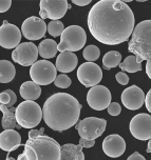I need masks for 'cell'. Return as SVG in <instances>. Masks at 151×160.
Here are the masks:
<instances>
[{"mask_svg": "<svg viewBox=\"0 0 151 160\" xmlns=\"http://www.w3.org/2000/svg\"><path fill=\"white\" fill-rule=\"evenodd\" d=\"M132 10L119 0H101L88 15V28L97 41L108 45L126 42L135 28Z\"/></svg>", "mask_w": 151, "mask_h": 160, "instance_id": "cell-1", "label": "cell"}, {"mask_svg": "<svg viewBox=\"0 0 151 160\" xmlns=\"http://www.w3.org/2000/svg\"><path fill=\"white\" fill-rule=\"evenodd\" d=\"M81 110V104L75 97L56 93L45 100L42 108L44 120L51 130L61 133L77 123Z\"/></svg>", "mask_w": 151, "mask_h": 160, "instance_id": "cell-2", "label": "cell"}, {"mask_svg": "<svg viewBox=\"0 0 151 160\" xmlns=\"http://www.w3.org/2000/svg\"><path fill=\"white\" fill-rule=\"evenodd\" d=\"M23 154L28 160H60L61 147L55 139L41 135L28 139Z\"/></svg>", "mask_w": 151, "mask_h": 160, "instance_id": "cell-3", "label": "cell"}, {"mask_svg": "<svg viewBox=\"0 0 151 160\" xmlns=\"http://www.w3.org/2000/svg\"><path fill=\"white\" fill-rule=\"evenodd\" d=\"M128 51L136 57L138 63L151 58V20H144L135 25Z\"/></svg>", "mask_w": 151, "mask_h": 160, "instance_id": "cell-4", "label": "cell"}, {"mask_svg": "<svg viewBox=\"0 0 151 160\" xmlns=\"http://www.w3.org/2000/svg\"><path fill=\"white\" fill-rule=\"evenodd\" d=\"M87 42V35L85 30L79 25H70L65 28L60 36L58 44V52H77L85 47Z\"/></svg>", "mask_w": 151, "mask_h": 160, "instance_id": "cell-5", "label": "cell"}, {"mask_svg": "<svg viewBox=\"0 0 151 160\" xmlns=\"http://www.w3.org/2000/svg\"><path fill=\"white\" fill-rule=\"evenodd\" d=\"M44 118V112L35 101H23L16 108V119L24 128H34Z\"/></svg>", "mask_w": 151, "mask_h": 160, "instance_id": "cell-6", "label": "cell"}, {"mask_svg": "<svg viewBox=\"0 0 151 160\" xmlns=\"http://www.w3.org/2000/svg\"><path fill=\"white\" fill-rule=\"evenodd\" d=\"M30 77L38 85L51 84L57 77V68L48 60H38L31 67Z\"/></svg>", "mask_w": 151, "mask_h": 160, "instance_id": "cell-7", "label": "cell"}, {"mask_svg": "<svg viewBox=\"0 0 151 160\" xmlns=\"http://www.w3.org/2000/svg\"><path fill=\"white\" fill-rule=\"evenodd\" d=\"M107 127V121L97 117H88L81 120L76 124V130L81 138L95 140L104 134Z\"/></svg>", "mask_w": 151, "mask_h": 160, "instance_id": "cell-8", "label": "cell"}, {"mask_svg": "<svg viewBox=\"0 0 151 160\" xmlns=\"http://www.w3.org/2000/svg\"><path fill=\"white\" fill-rule=\"evenodd\" d=\"M69 5L67 0H41L39 3V15L41 19L59 20L65 15Z\"/></svg>", "mask_w": 151, "mask_h": 160, "instance_id": "cell-9", "label": "cell"}, {"mask_svg": "<svg viewBox=\"0 0 151 160\" xmlns=\"http://www.w3.org/2000/svg\"><path fill=\"white\" fill-rule=\"evenodd\" d=\"M38 55V48L33 42H23L12 52V59L22 67H32L37 62Z\"/></svg>", "mask_w": 151, "mask_h": 160, "instance_id": "cell-10", "label": "cell"}, {"mask_svg": "<svg viewBox=\"0 0 151 160\" xmlns=\"http://www.w3.org/2000/svg\"><path fill=\"white\" fill-rule=\"evenodd\" d=\"M77 78L86 88H93L99 84L102 79V71L94 62L82 63L77 70Z\"/></svg>", "mask_w": 151, "mask_h": 160, "instance_id": "cell-11", "label": "cell"}, {"mask_svg": "<svg viewBox=\"0 0 151 160\" xmlns=\"http://www.w3.org/2000/svg\"><path fill=\"white\" fill-rule=\"evenodd\" d=\"M111 93L104 85L91 88L87 94V102L92 110L102 111L111 104Z\"/></svg>", "mask_w": 151, "mask_h": 160, "instance_id": "cell-12", "label": "cell"}, {"mask_svg": "<svg viewBox=\"0 0 151 160\" xmlns=\"http://www.w3.org/2000/svg\"><path fill=\"white\" fill-rule=\"evenodd\" d=\"M131 135L135 139L150 140L151 139V116L148 114H138L131 119L129 124Z\"/></svg>", "mask_w": 151, "mask_h": 160, "instance_id": "cell-13", "label": "cell"}, {"mask_svg": "<svg viewBox=\"0 0 151 160\" xmlns=\"http://www.w3.org/2000/svg\"><path fill=\"white\" fill-rule=\"evenodd\" d=\"M48 31V24L39 17H29L21 25V33L28 40H39L44 38Z\"/></svg>", "mask_w": 151, "mask_h": 160, "instance_id": "cell-14", "label": "cell"}, {"mask_svg": "<svg viewBox=\"0 0 151 160\" xmlns=\"http://www.w3.org/2000/svg\"><path fill=\"white\" fill-rule=\"evenodd\" d=\"M21 31L16 25L3 21V24L0 28V45L8 50L15 48L20 44Z\"/></svg>", "mask_w": 151, "mask_h": 160, "instance_id": "cell-15", "label": "cell"}, {"mask_svg": "<svg viewBox=\"0 0 151 160\" xmlns=\"http://www.w3.org/2000/svg\"><path fill=\"white\" fill-rule=\"evenodd\" d=\"M145 98L146 96H145L143 90L136 85H131V87L127 88L122 93L121 96L122 103L130 111H136L141 108L145 103Z\"/></svg>", "mask_w": 151, "mask_h": 160, "instance_id": "cell-16", "label": "cell"}, {"mask_svg": "<svg viewBox=\"0 0 151 160\" xmlns=\"http://www.w3.org/2000/svg\"><path fill=\"white\" fill-rule=\"evenodd\" d=\"M102 151L111 158H117L126 151V142L122 136L117 134H111L102 141Z\"/></svg>", "mask_w": 151, "mask_h": 160, "instance_id": "cell-17", "label": "cell"}, {"mask_svg": "<svg viewBox=\"0 0 151 160\" xmlns=\"http://www.w3.org/2000/svg\"><path fill=\"white\" fill-rule=\"evenodd\" d=\"M21 145V136L15 130H4L0 134V148L8 153L17 150Z\"/></svg>", "mask_w": 151, "mask_h": 160, "instance_id": "cell-18", "label": "cell"}, {"mask_svg": "<svg viewBox=\"0 0 151 160\" xmlns=\"http://www.w3.org/2000/svg\"><path fill=\"white\" fill-rule=\"evenodd\" d=\"M77 63L78 59L75 54L72 52H64L57 56L55 67L61 73H70L77 67Z\"/></svg>", "mask_w": 151, "mask_h": 160, "instance_id": "cell-19", "label": "cell"}, {"mask_svg": "<svg viewBox=\"0 0 151 160\" xmlns=\"http://www.w3.org/2000/svg\"><path fill=\"white\" fill-rule=\"evenodd\" d=\"M0 111L3 114L1 124L4 130H19V128H21L16 119V108H8L7 105L1 104Z\"/></svg>", "mask_w": 151, "mask_h": 160, "instance_id": "cell-20", "label": "cell"}, {"mask_svg": "<svg viewBox=\"0 0 151 160\" xmlns=\"http://www.w3.org/2000/svg\"><path fill=\"white\" fill-rule=\"evenodd\" d=\"M20 96L25 101H34L38 99L41 95V88L40 85L36 84L34 81H25L21 84L19 88Z\"/></svg>", "mask_w": 151, "mask_h": 160, "instance_id": "cell-21", "label": "cell"}, {"mask_svg": "<svg viewBox=\"0 0 151 160\" xmlns=\"http://www.w3.org/2000/svg\"><path fill=\"white\" fill-rule=\"evenodd\" d=\"M60 160H85V154L79 144L65 143L61 145Z\"/></svg>", "mask_w": 151, "mask_h": 160, "instance_id": "cell-22", "label": "cell"}, {"mask_svg": "<svg viewBox=\"0 0 151 160\" xmlns=\"http://www.w3.org/2000/svg\"><path fill=\"white\" fill-rule=\"evenodd\" d=\"M40 57L44 59H51L56 56L58 52V44L53 39H44L38 45Z\"/></svg>", "mask_w": 151, "mask_h": 160, "instance_id": "cell-23", "label": "cell"}, {"mask_svg": "<svg viewBox=\"0 0 151 160\" xmlns=\"http://www.w3.org/2000/svg\"><path fill=\"white\" fill-rule=\"evenodd\" d=\"M15 75L16 70L12 62L8 61V60H1L0 61V82L8 83L14 79Z\"/></svg>", "mask_w": 151, "mask_h": 160, "instance_id": "cell-24", "label": "cell"}, {"mask_svg": "<svg viewBox=\"0 0 151 160\" xmlns=\"http://www.w3.org/2000/svg\"><path fill=\"white\" fill-rule=\"evenodd\" d=\"M122 55L117 51H110L105 54L102 58V65L106 70H111L113 68H116L122 63Z\"/></svg>", "mask_w": 151, "mask_h": 160, "instance_id": "cell-25", "label": "cell"}, {"mask_svg": "<svg viewBox=\"0 0 151 160\" xmlns=\"http://www.w3.org/2000/svg\"><path fill=\"white\" fill-rule=\"evenodd\" d=\"M122 71L128 73H136L142 70V63H138L135 56H128L126 59L119 64Z\"/></svg>", "mask_w": 151, "mask_h": 160, "instance_id": "cell-26", "label": "cell"}, {"mask_svg": "<svg viewBox=\"0 0 151 160\" xmlns=\"http://www.w3.org/2000/svg\"><path fill=\"white\" fill-rule=\"evenodd\" d=\"M101 55V51L96 45H88L85 48L84 52H82V56L87 60L88 62H94L95 60H97Z\"/></svg>", "mask_w": 151, "mask_h": 160, "instance_id": "cell-27", "label": "cell"}, {"mask_svg": "<svg viewBox=\"0 0 151 160\" xmlns=\"http://www.w3.org/2000/svg\"><path fill=\"white\" fill-rule=\"evenodd\" d=\"M65 30V28L64 27V23L59 20H53L48 24V33L53 37L61 36Z\"/></svg>", "mask_w": 151, "mask_h": 160, "instance_id": "cell-28", "label": "cell"}, {"mask_svg": "<svg viewBox=\"0 0 151 160\" xmlns=\"http://www.w3.org/2000/svg\"><path fill=\"white\" fill-rule=\"evenodd\" d=\"M71 83H72V81H71L70 77L67 76L65 74L57 75L55 81H54V84L60 88H68L71 85Z\"/></svg>", "mask_w": 151, "mask_h": 160, "instance_id": "cell-29", "label": "cell"}, {"mask_svg": "<svg viewBox=\"0 0 151 160\" xmlns=\"http://www.w3.org/2000/svg\"><path fill=\"white\" fill-rule=\"evenodd\" d=\"M107 110L111 116H118L122 112V108L117 102H111V104L108 107Z\"/></svg>", "mask_w": 151, "mask_h": 160, "instance_id": "cell-30", "label": "cell"}, {"mask_svg": "<svg viewBox=\"0 0 151 160\" xmlns=\"http://www.w3.org/2000/svg\"><path fill=\"white\" fill-rule=\"evenodd\" d=\"M115 79L121 85H126V84H128V82H129V76H128L125 72H119L116 74Z\"/></svg>", "mask_w": 151, "mask_h": 160, "instance_id": "cell-31", "label": "cell"}, {"mask_svg": "<svg viewBox=\"0 0 151 160\" xmlns=\"http://www.w3.org/2000/svg\"><path fill=\"white\" fill-rule=\"evenodd\" d=\"M10 102H11V96H10V94L7 92V90H5L0 94V103L8 107V105L10 104Z\"/></svg>", "mask_w": 151, "mask_h": 160, "instance_id": "cell-32", "label": "cell"}, {"mask_svg": "<svg viewBox=\"0 0 151 160\" xmlns=\"http://www.w3.org/2000/svg\"><path fill=\"white\" fill-rule=\"evenodd\" d=\"M81 147L84 148H92L94 147L95 144V140H89V139H85V138H81L79 139V143H78Z\"/></svg>", "mask_w": 151, "mask_h": 160, "instance_id": "cell-33", "label": "cell"}, {"mask_svg": "<svg viewBox=\"0 0 151 160\" xmlns=\"http://www.w3.org/2000/svg\"><path fill=\"white\" fill-rule=\"evenodd\" d=\"M12 5V1L11 0H1L0 1V12L1 13H4L8 11V8H11Z\"/></svg>", "mask_w": 151, "mask_h": 160, "instance_id": "cell-34", "label": "cell"}, {"mask_svg": "<svg viewBox=\"0 0 151 160\" xmlns=\"http://www.w3.org/2000/svg\"><path fill=\"white\" fill-rule=\"evenodd\" d=\"M44 128H41L40 130H31L29 132V138H35V137H39L44 135Z\"/></svg>", "mask_w": 151, "mask_h": 160, "instance_id": "cell-35", "label": "cell"}, {"mask_svg": "<svg viewBox=\"0 0 151 160\" xmlns=\"http://www.w3.org/2000/svg\"><path fill=\"white\" fill-rule=\"evenodd\" d=\"M145 104H146V108L148 112L151 113V90L147 93L146 98H145Z\"/></svg>", "mask_w": 151, "mask_h": 160, "instance_id": "cell-36", "label": "cell"}, {"mask_svg": "<svg viewBox=\"0 0 151 160\" xmlns=\"http://www.w3.org/2000/svg\"><path fill=\"white\" fill-rule=\"evenodd\" d=\"M7 92L10 94V96H11V102H10V104L8 105V108H12L14 104L16 103V101H17V97H16V94L13 92L12 90H7Z\"/></svg>", "mask_w": 151, "mask_h": 160, "instance_id": "cell-37", "label": "cell"}, {"mask_svg": "<svg viewBox=\"0 0 151 160\" xmlns=\"http://www.w3.org/2000/svg\"><path fill=\"white\" fill-rule=\"evenodd\" d=\"M127 160H146V159H145V157L143 155H141L138 152H134L132 155H130L128 157Z\"/></svg>", "mask_w": 151, "mask_h": 160, "instance_id": "cell-38", "label": "cell"}, {"mask_svg": "<svg viewBox=\"0 0 151 160\" xmlns=\"http://www.w3.org/2000/svg\"><path fill=\"white\" fill-rule=\"evenodd\" d=\"M73 4L78 5V7H86V5L90 4V0H86V1H77V0H72Z\"/></svg>", "mask_w": 151, "mask_h": 160, "instance_id": "cell-39", "label": "cell"}, {"mask_svg": "<svg viewBox=\"0 0 151 160\" xmlns=\"http://www.w3.org/2000/svg\"><path fill=\"white\" fill-rule=\"evenodd\" d=\"M146 74H147V76L151 79V58L149 60H147V63H146Z\"/></svg>", "mask_w": 151, "mask_h": 160, "instance_id": "cell-40", "label": "cell"}, {"mask_svg": "<svg viewBox=\"0 0 151 160\" xmlns=\"http://www.w3.org/2000/svg\"><path fill=\"white\" fill-rule=\"evenodd\" d=\"M17 160H28V159H27V157L24 156V154L22 153V154H19V156H18V158H17Z\"/></svg>", "mask_w": 151, "mask_h": 160, "instance_id": "cell-41", "label": "cell"}, {"mask_svg": "<svg viewBox=\"0 0 151 160\" xmlns=\"http://www.w3.org/2000/svg\"><path fill=\"white\" fill-rule=\"evenodd\" d=\"M147 153H151V139L148 140V148H147Z\"/></svg>", "mask_w": 151, "mask_h": 160, "instance_id": "cell-42", "label": "cell"}, {"mask_svg": "<svg viewBox=\"0 0 151 160\" xmlns=\"http://www.w3.org/2000/svg\"><path fill=\"white\" fill-rule=\"evenodd\" d=\"M5 160H17V159H15V158H12V157L8 156V157H7V159H5Z\"/></svg>", "mask_w": 151, "mask_h": 160, "instance_id": "cell-43", "label": "cell"}]
</instances>
